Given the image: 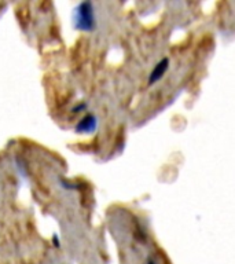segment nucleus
Returning <instances> with one entry per match:
<instances>
[{
  "instance_id": "2",
  "label": "nucleus",
  "mask_w": 235,
  "mask_h": 264,
  "mask_svg": "<svg viewBox=\"0 0 235 264\" xmlns=\"http://www.w3.org/2000/svg\"><path fill=\"white\" fill-rule=\"evenodd\" d=\"M146 264H155V261L153 259H147L146 260Z\"/></svg>"
},
{
  "instance_id": "1",
  "label": "nucleus",
  "mask_w": 235,
  "mask_h": 264,
  "mask_svg": "<svg viewBox=\"0 0 235 264\" xmlns=\"http://www.w3.org/2000/svg\"><path fill=\"white\" fill-rule=\"evenodd\" d=\"M168 67H169V59L163 58L159 63H155L153 67V70L150 73L149 77V84L153 85L155 84L157 81H160L164 77V75L167 73Z\"/></svg>"
}]
</instances>
